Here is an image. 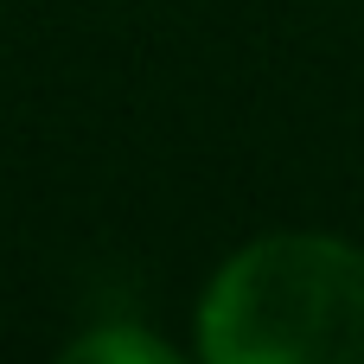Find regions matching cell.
Returning a JSON list of instances; mask_svg holds the SVG:
<instances>
[{
    "label": "cell",
    "mask_w": 364,
    "mask_h": 364,
    "mask_svg": "<svg viewBox=\"0 0 364 364\" xmlns=\"http://www.w3.org/2000/svg\"><path fill=\"white\" fill-rule=\"evenodd\" d=\"M102 352H141V358H160V346H147V339H122V333H109V339H83V346H77V358H102Z\"/></svg>",
    "instance_id": "cell-2"
},
{
    "label": "cell",
    "mask_w": 364,
    "mask_h": 364,
    "mask_svg": "<svg viewBox=\"0 0 364 364\" xmlns=\"http://www.w3.org/2000/svg\"><path fill=\"white\" fill-rule=\"evenodd\" d=\"M218 364H364V250L339 237H262L237 250L205 307Z\"/></svg>",
    "instance_id": "cell-1"
}]
</instances>
